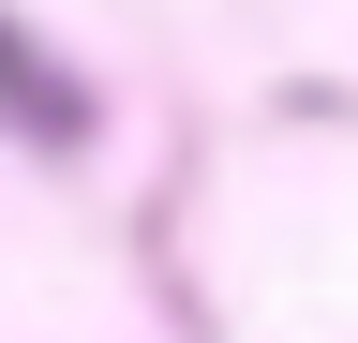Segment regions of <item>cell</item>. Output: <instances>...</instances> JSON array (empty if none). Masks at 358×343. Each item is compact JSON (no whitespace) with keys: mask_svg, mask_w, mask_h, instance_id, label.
<instances>
[{"mask_svg":"<svg viewBox=\"0 0 358 343\" xmlns=\"http://www.w3.org/2000/svg\"><path fill=\"white\" fill-rule=\"evenodd\" d=\"M0 119H30L45 149H75V119H90L60 75H45V45H15V30H0Z\"/></svg>","mask_w":358,"mask_h":343,"instance_id":"cell-1","label":"cell"}]
</instances>
